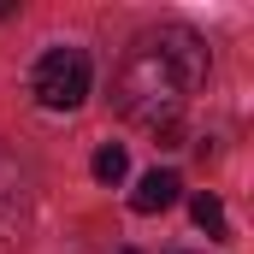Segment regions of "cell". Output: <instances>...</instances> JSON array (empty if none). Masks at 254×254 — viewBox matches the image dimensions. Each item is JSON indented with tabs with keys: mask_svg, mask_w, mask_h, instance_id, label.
I'll return each mask as SVG.
<instances>
[{
	"mask_svg": "<svg viewBox=\"0 0 254 254\" xmlns=\"http://www.w3.org/2000/svg\"><path fill=\"white\" fill-rule=\"evenodd\" d=\"M201 83H207V42L195 30H184V24L142 30L130 42V54L119 60L113 107L136 125H172Z\"/></svg>",
	"mask_w": 254,
	"mask_h": 254,
	"instance_id": "1",
	"label": "cell"
},
{
	"mask_svg": "<svg viewBox=\"0 0 254 254\" xmlns=\"http://www.w3.org/2000/svg\"><path fill=\"white\" fill-rule=\"evenodd\" d=\"M30 89H36V101H42L48 113L83 107V95H89V54H83V48H48V54L36 60Z\"/></svg>",
	"mask_w": 254,
	"mask_h": 254,
	"instance_id": "2",
	"label": "cell"
},
{
	"mask_svg": "<svg viewBox=\"0 0 254 254\" xmlns=\"http://www.w3.org/2000/svg\"><path fill=\"white\" fill-rule=\"evenodd\" d=\"M178 195H184V178H178V172H160V166H154V172H148V178H142V184L130 190V207H136V213H166V207H172Z\"/></svg>",
	"mask_w": 254,
	"mask_h": 254,
	"instance_id": "3",
	"label": "cell"
},
{
	"mask_svg": "<svg viewBox=\"0 0 254 254\" xmlns=\"http://www.w3.org/2000/svg\"><path fill=\"white\" fill-rule=\"evenodd\" d=\"M190 213H195V225H201V231H207V237H231V225H225V207H219V195L213 190H201L190 201Z\"/></svg>",
	"mask_w": 254,
	"mask_h": 254,
	"instance_id": "4",
	"label": "cell"
},
{
	"mask_svg": "<svg viewBox=\"0 0 254 254\" xmlns=\"http://www.w3.org/2000/svg\"><path fill=\"white\" fill-rule=\"evenodd\" d=\"M125 172H130V154L119 148V142L95 148V178H101V184H125Z\"/></svg>",
	"mask_w": 254,
	"mask_h": 254,
	"instance_id": "5",
	"label": "cell"
},
{
	"mask_svg": "<svg viewBox=\"0 0 254 254\" xmlns=\"http://www.w3.org/2000/svg\"><path fill=\"white\" fill-rule=\"evenodd\" d=\"M119 254H136V249H119Z\"/></svg>",
	"mask_w": 254,
	"mask_h": 254,
	"instance_id": "6",
	"label": "cell"
}]
</instances>
